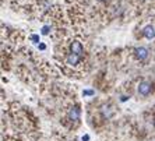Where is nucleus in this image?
Segmentation results:
<instances>
[{"label": "nucleus", "instance_id": "1", "mask_svg": "<svg viewBox=\"0 0 155 141\" xmlns=\"http://www.w3.org/2000/svg\"><path fill=\"white\" fill-rule=\"evenodd\" d=\"M137 92H138V95H141L143 98L150 97V95L154 92V84L150 83V81H145V80L141 81L137 87Z\"/></svg>", "mask_w": 155, "mask_h": 141}, {"label": "nucleus", "instance_id": "2", "mask_svg": "<svg viewBox=\"0 0 155 141\" xmlns=\"http://www.w3.org/2000/svg\"><path fill=\"white\" fill-rule=\"evenodd\" d=\"M134 53H136V59L140 60V62H144V60H147V57H148V51L143 46L136 48V49H134Z\"/></svg>", "mask_w": 155, "mask_h": 141}, {"label": "nucleus", "instance_id": "3", "mask_svg": "<svg viewBox=\"0 0 155 141\" xmlns=\"http://www.w3.org/2000/svg\"><path fill=\"white\" fill-rule=\"evenodd\" d=\"M143 35H144L145 39L151 41L155 38V27L154 25H147L144 29H143Z\"/></svg>", "mask_w": 155, "mask_h": 141}, {"label": "nucleus", "instance_id": "4", "mask_svg": "<svg viewBox=\"0 0 155 141\" xmlns=\"http://www.w3.org/2000/svg\"><path fill=\"white\" fill-rule=\"evenodd\" d=\"M3 141H27V140H24V138H21V137H17V136L7 134V136L3 138Z\"/></svg>", "mask_w": 155, "mask_h": 141}, {"label": "nucleus", "instance_id": "5", "mask_svg": "<svg viewBox=\"0 0 155 141\" xmlns=\"http://www.w3.org/2000/svg\"><path fill=\"white\" fill-rule=\"evenodd\" d=\"M60 141H71V140H64V138H61Z\"/></svg>", "mask_w": 155, "mask_h": 141}]
</instances>
